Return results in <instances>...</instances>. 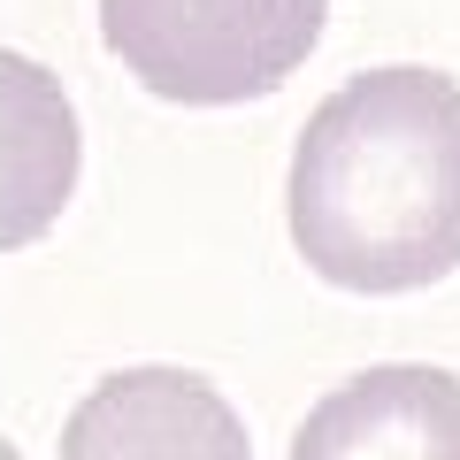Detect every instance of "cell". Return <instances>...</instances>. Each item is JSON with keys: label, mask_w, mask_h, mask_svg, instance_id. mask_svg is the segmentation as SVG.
Wrapping results in <instances>:
<instances>
[{"label": "cell", "mask_w": 460, "mask_h": 460, "mask_svg": "<svg viewBox=\"0 0 460 460\" xmlns=\"http://www.w3.org/2000/svg\"><path fill=\"white\" fill-rule=\"evenodd\" d=\"M0 123H8L0 246H31L62 223L69 192H77V115L31 54H0Z\"/></svg>", "instance_id": "cell-5"}, {"label": "cell", "mask_w": 460, "mask_h": 460, "mask_svg": "<svg viewBox=\"0 0 460 460\" xmlns=\"http://www.w3.org/2000/svg\"><path fill=\"white\" fill-rule=\"evenodd\" d=\"M292 246L338 292H422L460 269V84L445 69L345 77L292 146Z\"/></svg>", "instance_id": "cell-1"}, {"label": "cell", "mask_w": 460, "mask_h": 460, "mask_svg": "<svg viewBox=\"0 0 460 460\" xmlns=\"http://www.w3.org/2000/svg\"><path fill=\"white\" fill-rule=\"evenodd\" d=\"M292 460H460V376L429 361H384L314 399Z\"/></svg>", "instance_id": "cell-4"}, {"label": "cell", "mask_w": 460, "mask_h": 460, "mask_svg": "<svg viewBox=\"0 0 460 460\" xmlns=\"http://www.w3.org/2000/svg\"><path fill=\"white\" fill-rule=\"evenodd\" d=\"M330 0H100V39L154 100H269L323 39Z\"/></svg>", "instance_id": "cell-2"}, {"label": "cell", "mask_w": 460, "mask_h": 460, "mask_svg": "<svg viewBox=\"0 0 460 460\" xmlns=\"http://www.w3.org/2000/svg\"><path fill=\"white\" fill-rule=\"evenodd\" d=\"M54 460H253L246 422L192 368H115L69 407Z\"/></svg>", "instance_id": "cell-3"}]
</instances>
